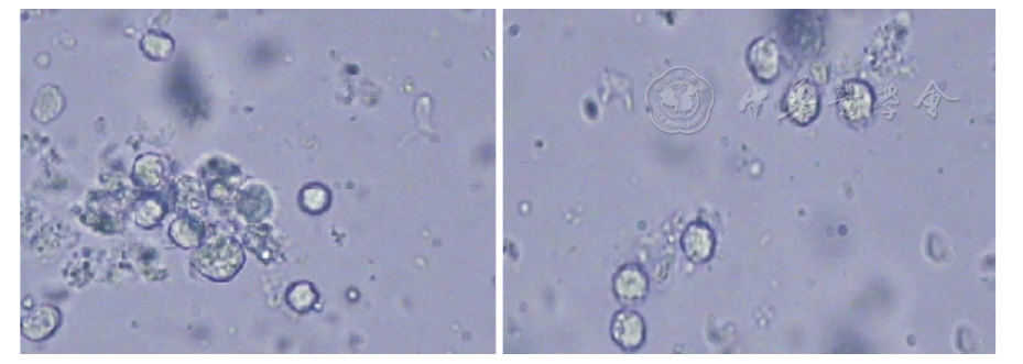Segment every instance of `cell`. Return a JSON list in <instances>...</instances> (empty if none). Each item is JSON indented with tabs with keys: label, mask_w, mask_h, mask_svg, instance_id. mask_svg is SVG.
Instances as JSON below:
<instances>
[{
	"label": "cell",
	"mask_w": 1023,
	"mask_h": 364,
	"mask_svg": "<svg viewBox=\"0 0 1023 364\" xmlns=\"http://www.w3.org/2000/svg\"><path fill=\"white\" fill-rule=\"evenodd\" d=\"M714 102L709 84L688 68H674L649 88L654 123L665 131L690 132L706 122Z\"/></svg>",
	"instance_id": "1"
}]
</instances>
